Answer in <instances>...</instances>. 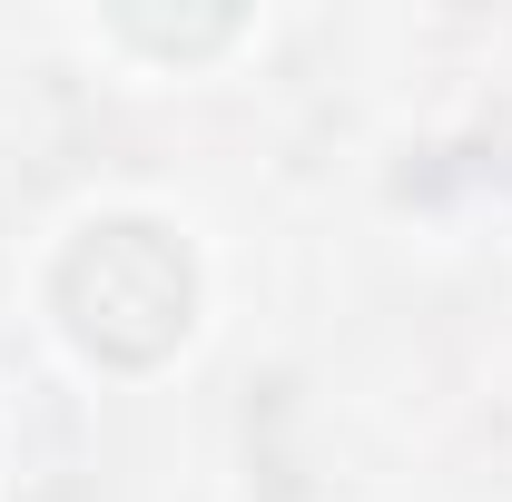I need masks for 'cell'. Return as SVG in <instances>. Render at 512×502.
Returning a JSON list of instances; mask_svg holds the SVG:
<instances>
[{
  "instance_id": "6da1fadb",
  "label": "cell",
  "mask_w": 512,
  "mask_h": 502,
  "mask_svg": "<svg viewBox=\"0 0 512 502\" xmlns=\"http://www.w3.org/2000/svg\"><path fill=\"white\" fill-rule=\"evenodd\" d=\"M50 306L89 365H158L197 325V256L158 217H99L60 247Z\"/></svg>"
}]
</instances>
